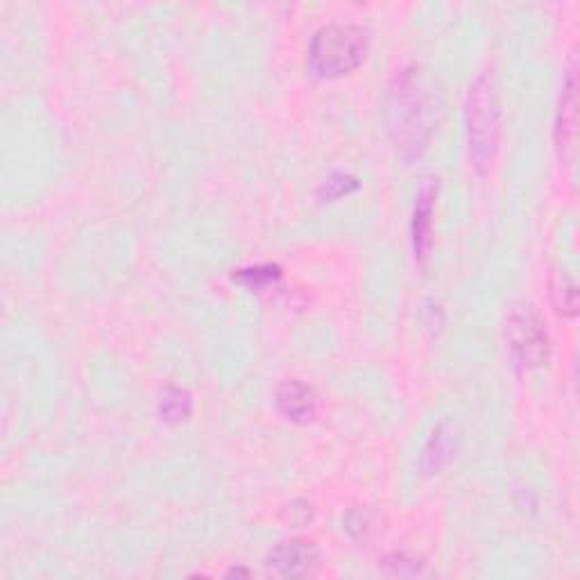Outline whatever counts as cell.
I'll return each mask as SVG.
<instances>
[{"instance_id": "6da1fadb", "label": "cell", "mask_w": 580, "mask_h": 580, "mask_svg": "<svg viewBox=\"0 0 580 580\" xmlns=\"http://www.w3.org/2000/svg\"><path fill=\"white\" fill-rule=\"evenodd\" d=\"M388 121L399 152L406 159L420 155L431 136V100L417 71L397 73L388 93Z\"/></svg>"}, {"instance_id": "7a4b0ae2", "label": "cell", "mask_w": 580, "mask_h": 580, "mask_svg": "<svg viewBox=\"0 0 580 580\" xmlns=\"http://www.w3.org/2000/svg\"><path fill=\"white\" fill-rule=\"evenodd\" d=\"M465 121L469 157H472L476 170L485 173L497 155L501 136V100L492 75H479L469 87Z\"/></svg>"}, {"instance_id": "3957f363", "label": "cell", "mask_w": 580, "mask_h": 580, "mask_svg": "<svg viewBox=\"0 0 580 580\" xmlns=\"http://www.w3.org/2000/svg\"><path fill=\"white\" fill-rule=\"evenodd\" d=\"M368 46L370 37L361 25H324L311 39L309 64L320 78H340L363 64Z\"/></svg>"}, {"instance_id": "277c9868", "label": "cell", "mask_w": 580, "mask_h": 580, "mask_svg": "<svg viewBox=\"0 0 580 580\" xmlns=\"http://www.w3.org/2000/svg\"><path fill=\"white\" fill-rule=\"evenodd\" d=\"M506 345L517 368L533 370L547 361L551 352L549 331L533 304L517 302L506 313Z\"/></svg>"}, {"instance_id": "5b68a950", "label": "cell", "mask_w": 580, "mask_h": 580, "mask_svg": "<svg viewBox=\"0 0 580 580\" xmlns=\"http://www.w3.org/2000/svg\"><path fill=\"white\" fill-rule=\"evenodd\" d=\"M266 567L281 578H306L320 567V549L309 540H290L277 544L268 553Z\"/></svg>"}, {"instance_id": "8992f818", "label": "cell", "mask_w": 580, "mask_h": 580, "mask_svg": "<svg viewBox=\"0 0 580 580\" xmlns=\"http://www.w3.org/2000/svg\"><path fill=\"white\" fill-rule=\"evenodd\" d=\"M275 402L281 415L295 424L311 422L315 411H318V395H315V390L297 379L281 383Z\"/></svg>"}, {"instance_id": "52a82bcc", "label": "cell", "mask_w": 580, "mask_h": 580, "mask_svg": "<svg viewBox=\"0 0 580 580\" xmlns=\"http://www.w3.org/2000/svg\"><path fill=\"white\" fill-rule=\"evenodd\" d=\"M576 64H571L567 73V82L562 87V100H560V112H558V125H556V143L562 157L569 159V152L574 148L576 139Z\"/></svg>"}, {"instance_id": "ba28073f", "label": "cell", "mask_w": 580, "mask_h": 580, "mask_svg": "<svg viewBox=\"0 0 580 580\" xmlns=\"http://www.w3.org/2000/svg\"><path fill=\"white\" fill-rule=\"evenodd\" d=\"M433 200L435 189L429 186L424 189L420 200L415 204V216H413V243H415V257L424 261L429 257L431 247V218H433Z\"/></svg>"}, {"instance_id": "9c48e42d", "label": "cell", "mask_w": 580, "mask_h": 580, "mask_svg": "<svg viewBox=\"0 0 580 580\" xmlns=\"http://www.w3.org/2000/svg\"><path fill=\"white\" fill-rule=\"evenodd\" d=\"M456 442H454V431L449 429L447 424H440L438 429L431 433L429 442H426L424 454H422V467L426 474H435L445 467L451 456H454Z\"/></svg>"}, {"instance_id": "30bf717a", "label": "cell", "mask_w": 580, "mask_h": 580, "mask_svg": "<svg viewBox=\"0 0 580 580\" xmlns=\"http://www.w3.org/2000/svg\"><path fill=\"white\" fill-rule=\"evenodd\" d=\"M159 415L166 424H182L184 420H189L191 415L189 392L175 386L166 388L159 402Z\"/></svg>"}, {"instance_id": "8fae6325", "label": "cell", "mask_w": 580, "mask_h": 580, "mask_svg": "<svg viewBox=\"0 0 580 580\" xmlns=\"http://www.w3.org/2000/svg\"><path fill=\"white\" fill-rule=\"evenodd\" d=\"M551 300L556 304V309L562 315H576L578 309V290L574 279L569 277V272L556 270L551 277Z\"/></svg>"}, {"instance_id": "7c38bea8", "label": "cell", "mask_w": 580, "mask_h": 580, "mask_svg": "<svg viewBox=\"0 0 580 580\" xmlns=\"http://www.w3.org/2000/svg\"><path fill=\"white\" fill-rule=\"evenodd\" d=\"M281 277V270L277 266H257V268H243L234 275V281L238 284H245L247 288H266Z\"/></svg>"}, {"instance_id": "4fadbf2b", "label": "cell", "mask_w": 580, "mask_h": 580, "mask_svg": "<svg viewBox=\"0 0 580 580\" xmlns=\"http://www.w3.org/2000/svg\"><path fill=\"white\" fill-rule=\"evenodd\" d=\"M383 567L390 576H415L422 571L420 560L408 558L406 553H392L386 560H383Z\"/></svg>"}, {"instance_id": "5bb4252c", "label": "cell", "mask_w": 580, "mask_h": 580, "mask_svg": "<svg viewBox=\"0 0 580 580\" xmlns=\"http://www.w3.org/2000/svg\"><path fill=\"white\" fill-rule=\"evenodd\" d=\"M356 179L354 177H347V175H334V177H329L327 182H324L322 186V198H327V200H338V198H343V195L347 193H352L356 189Z\"/></svg>"}]
</instances>
